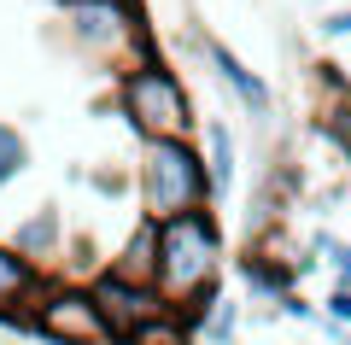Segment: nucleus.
Instances as JSON below:
<instances>
[{
  "mask_svg": "<svg viewBox=\"0 0 351 345\" xmlns=\"http://www.w3.org/2000/svg\"><path fill=\"white\" fill-rule=\"evenodd\" d=\"M223 222L211 205L199 211H176L158 222V293L170 298L188 322L205 316L217 293H223Z\"/></svg>",
  "mask_w": 351,
  "mask_h": 345,
  "instance_id": "1",
  "label": "nucleus"
},
{
  "mask_svg": "<svg viewBox=\"0 0 351 345\" xmlns=\"http://www.w3.org/2000/svg\"><path fill=\"white\" fill-rule=\"evenodd\" d=\"M135 193H141V217H158V222L176 217V211L217 205L205 147L193 135H152V141H141Z\"/></svg>",
  "mask_w": 351,
  "mask_h": 345,
  "instance_id": "2",
  "label": "nucleus"
},
{
  "mask_svg": "<svg viewBox=\"0 0 351 345\" xmlns=\"http://www.w3.org/2000/svg\"><path fill=\"white\" fill-rule=\"evenodd\" d=\"M59 24H64V41L88 64H100L112 76H123L141 59H152L141 0H59Z\"/></svg>",
  "mask_w": 351,
  "mask_h": 345,
  "instance_id": "3",
  "label": "nucleus"
},
{
  "mask_svg": "<svg viewBox=\"0 0 351 345\" xmlns=\"http://www.w3.org/2000/svg\"><path fill=\"white\" fill-rule=\"evenodd\" d=\"M117 111H123V123L135 129L141 141H152V135H193V129H199L182 76H176L158 53L141 59V64H129V71L117 76Z\"/></svg>",
  "mask_w": 351,
  "mask_h": 345,
  "instance_id": "4",
  "label": "nucleus"
},
{
  "mask_svg": "<svg viewBox=\"0 0 351 345\" xmlns=\"http://www.w3.org/2000/svg\"><path fill=\"white\" fill-rule=\"evenodd\" d=\"M29 333L47 345H117L112 322H106L94 287H76V281H59L53 275L47 293L29 305Z\"/></svg>",
  "mask_w": 351,
  "mask_h": 345,
  "instance_id": "5",
  "label": "nucleus"
},
{
  "mask_svg": "<svg viewBox=\"0 0 351 345\" xmlns=\"http://www.w3.org/2000/svg\"><path fill=\"white\" fill-rule=\"evenodd\" d=\"M94 298H100V310H106V322H112V333H117V345H129L147 322H158V316H170V298L158 293L152 281H129V275H117L112 263L106 270H94Z\"/></svg>",
  "mask_w": 351,
  "mask_h": 345,
  "instance_id": "6",
  "label": "nucleus"
},
{
  "mask_svg": "<svg viewBox=\"0 0 351 345\" xmlns=\"http://www.w3.org/2000/svg\"><path fill=\"white\" fill-rule=\"evenodd\" d=\"M199 53H205V64L217 71V82H223L228 94H234L240 106H246L252 117H258V123L269 117V111H276V94H269V82H263V76L252 71V64L240 59V53L228 47V41H217V36H199Z\"/></svg>",
  "mask_w": 351,
  "mask_h": 345,
  "instance_id": "7",
  "label": "nucleus"
},
{
  "mask_svg": "<svg viewBox=\"0 0 351 345\" xmlns=\"http://www.w3.org/2000/svg\"><path fill=\"white\" fill-rule=\"evenodd\" d=\"M299 263H287V258H276L269 246H246L240 252V281L252 287V298H269V305H281V298L293 293V281H299Z\"/></svg>",
  "mask_w": 351,
  "mask_h": 345,
  "instance_id": "8",
  "label": "nucleus"
},
{
  "mask_svg": "<svg viewBox=\"0 0 351 345\" xmlns=\"http://www.w3.org/2000/svg\"><path fill=\"white\" fill-rule=\"evenodd\" d=\"M12 246L24 252V258H36L41 270H53V258H64V211L59 205H36L12 228Z\"/></svg>",
  "mask_w": 351,
  "mask_h": 345,
  "instance_id": "9",
  "label": "nucleus"
},
{
  "mask_svg": "<svg viewBox=\"0 0 351 345\" xmlns=\"http://www.w3.org/2000/svg\"><path fill=\"white\" fill-rule=\"evenodd\" d=\"M47 281H53V275L41 270L36 258H24L12 240H0V310H12V305H36V298L47 293Z\"/></svg>",
  "mask_w": 351,
  "mask_h": 345,
  "instance_id": "10",
  "label": "nucleus"
},
{
  "mask_svg": "<svg viewBox=\"0 0 351 345\" xmlns=\"http://www.w3.org/2000/svg\"><path fill=\"white\" fill-rule=\"evenodd\" d=\"M117 275H129V281H152L158 287V217H141L135 235L123 240V252L112 258Z\"/></svg>",
  "mask_w": 351,
  "mask_h": 345,
  "instance_id": "11",
  "label": "nucleus"
},
{
  "mask_svg": "<svg viewBox=\"0 0 351 345\" xmlns=\"http://www.w3.org/2000/svg\"><path fill=\"white\" fill-rule=\"evenodd\" d=\"M205 164H211V187H217V199L234 187V135H228V123L223 117H205Z\"/></svg>",
  "mask_w": 351,
  "mask_h": 345,
  "instance_id": "12",
  "label": "nucleus"
},
{
  "mask_svg": "<svg viewBox=\"0 0 351 345\" xmlns=\"http://www.w3.org/2000/svg\"><path fill=\"white\" fill-rule=\"evenodd\" d=\"M193 333H199L205 345H234V333H240V305L217 293L211 305H205V316L193 322Z\"/></svg>",
  "mask_w": 351,
  "mask_h": 345,
  "instance_id": "13",
  "label": "nucleus"
},
{
  "mask_svg": "<svg viewBox=\"0 0 351 345\" xmlns=\"http://www.w3.org/2000/svg\"><path fill=\"white\" fill-rule=\"evenodd\" d=\"M193 340H199V333H193V322L182 316V310H170V316L147 322V328H141L129 345H193Z\"/></svg>",
  "mask_w": 351,
  "mask_h": 345,
  "instance_id": "14",
  "label": "nucleus"
},
{
  "mask_svg": "<svg viewBox=\"0 0 351 345\" xmlns=\"http://www.w3.org/2000/svg\"><path fill=\"white\" fill-rule=\"evenodd\" d=\"M24 170H29V141L12 123H0V187H12Z\"/></svg>",
  "mask_w": 351,
  "mask_h": 345,
  "instance_id": "15",
  "label": "nucleus"
},
{
  "mask_svg": "<svg viewBox=\"0 0 351 345\" xmlns=\"http://www.w3.org/2000/svg\"><path fill=\"white\" fill-rule=\"evenodd\" d=\"M311 252L328 263V270H334V281H346V287H351V246H346V240H334V235H316V240H311Z\"/></svg>",
  "mask_w": 351,
  "mask_h": 345,
  "instance_id": "16",
  "label": "nucleus"
},
{
  "mask_svg": "<svg viewBox=\"0 0 351 345\" xmlns=\"http://www.w3.org/2000/svg\"><path fill=\"white\" fill-rule=\"evenodd\" d=\"M322 316H328V322H346V328H351V287H346V281H334V293L322 298Z\"/></svg>",
  "mask_w": 351,
  "mask_h": 345,
  "instance_id": "17",
  "label": "nucleus"
},
{
  "mask_svg": "<svg viewBox=\"0 0 351 345\" xmlns=\"http://www.w3.org/2000/svg\"><path fill=\"white\" fill-rule=\"evenodd\" d=\"M88 187H94V193H106V199H117L129 187V176H117V170H94L88 176Z\"/></svg>",
  "mask_w": 351,
  "mask_h": 345,
  "instance_id": "18",
  "label": "nucleus"
},
{
  "mask_svg": "<svg viewBox=\"0 0 351 345\" xmlns=\"http://www.w3.org/2000/svg\"><path fill=\"white\" fill-rule=\"evenodd\" d=\"M276 310H281V316H293V322H322V310H316V305H304L299 293H287Z\"/></svg>",
  "mask_w": 351,
  "mask_h": 345,
  "instance_id": "19",
  "label": "nucleus"
},
{
  "mask_svg": "<svg viewBox=\"0 0 351 345\" xmlns=\"http://www.w3.org/2000/svg\"><path fill=\"white\" fill-rule=\"evenodd\" d=\"M322 36H328V41H346V36H351V6H346V12H328V18H322Z\"/></svg>",
  "mask_w": 351,
  "mask_h": 345,
  "instance_id": "20",
  "label": "nucleus"
},
{
  "mask_svg": "<svg viewBox=\"0 0 351 345\" xmlns=\"http://www.w3.org/2000/svg\"><path fill=\"white\" fill-rule=\"evenodd\" d=\"M316 328H322V340H328V345H351L346 322H328V316H322V322H316Z\"/></svg>",
  "mask_w": 351,
  "mask_h": 345,
  "instance_id": "21",
  "label": "nucleus"
}]
</instances>
